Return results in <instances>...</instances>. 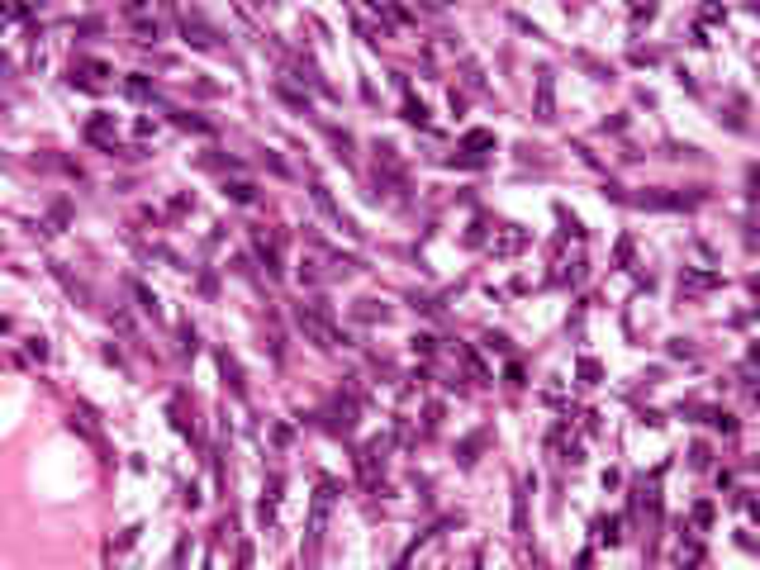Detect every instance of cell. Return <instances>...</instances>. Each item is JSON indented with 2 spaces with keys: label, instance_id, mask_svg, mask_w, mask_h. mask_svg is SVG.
<instances>
[{
  "label": "cell",
  "instance_id": "5",
  "mask_svg": "<svg viewBox=\"0 0 760 570\" xmlns=\"http://www.w3.org/2000/svg\"><path fill=\"white\" fill-rule=\"evenodd\" d=\"M219 366H223V376H228V385H233V395H243V376H238V361L228 352H219Z\"/></svg>",
  "mask_w": 760,
  "mask_h": 570
},
{
  "label": "cell",
  "instance_id": "8",
  "mask_svg": "<svg viewBox=\"0 0 760 570\" xmlns=\"http://www.w3.org/2000/svg\"><path fill=\"white\" fill-rule=\"evenodd\" d=\"M228 190H233V200H243V205H252V200H257V190L247 186V181H233Z\"/></svg>",
  "mask_w": 760,
  "mask_h": 570
},
{
  "label": "cell",
  "instance_id": "3",
  "mask_svg": "<svg viewBox=\"0 0 760 570\" xmlns=\"http://www.w3.org/2000/svg\"><path fill=\"white\" fill-rule=\"evenodd\" d=\"M280 475H271V485H267V494H262V528H271L276 523V504H280Z\"/></svg>",
  "mask_w": 760,
  "mask_h": 570
},
{
  "label": "cell",
  "instance_id": "4",
  "mask_svg": "<svg viewBox=\"0 0 760 570\" xmlns=\"http://www.w3.org/2000/svg\"><path fill=\"white\" fill-rule=\"evenodd\" d=\"M537 119H556L551 114V72H542V81H537Z\"/></svg>",
  "mask_w": 760,
  "mask_h": 570
},
{
  "label": "cell",
  "instance_id": "2",
  "mask_svg": "<svg viewBox=\"0 0 760 570\" xmlns=\"http://www.w3.org/2000/svg\"><path fill=\"white\" fill-rule=\"evenodd\" d=\"M314 205H319V209H324V214L333 219L338 228H347V233H352V219H347V214H342V209H338V205H333V195H328L324 186H314Z\"/></svg>",
  "mask_w": 760,
  "mask_h": 570
},
{
  "label": "cell",
  "instance_id": "1",
  "mask_svg": "<svg viewBox=\"0 0 760 570\" xmlns=\"http://www.w3.org/2000/svg\"><path fill=\"white\" fill-rule=\"evenodd\" d=\"M295 324H299V333H304V338H314L319 347H338V342H347V338L328 324L324 314H314V309H304V304H295Z\"/></svg>",
  "mask_w": 760,
  "mask_h": 570
},
{
  "label": "cell",
  "instance_id": "10",
  "mask_svg": "<svg viewBox=\"0 0 760 570\" xmlns=\"http://www.w3.org/2000/svg\"><path fill=\"white\" fill-rule=\"evenodd\" d=\"M129 95H134V100H148L152 90H148V81H143V77H134V81H129Z\"/></svg>",
  "mask_w": 760,
  "mask_h": 570
},
{
  "label": "cell",
  "instance_id": "6",
  "mask_svg": "<svg viewBox=\"0 0 760 570\" xmlns=\"http://www.w3.org/2000/svg\"><path fill=\"white\" fill-rule=\"evenodd\" d=\"M257 257L267 262V271H271V276H280V257H276V247L267 243V238H257Z\"/></svg>",
  "mask_w": 760,
  "mask_h": 570
},
{
  "label": "cell",
  "instance_id": "7",
  "mask_svg": "<svg viewBox=\"0 0 760 570\" xmlns=\"http://www.w3.org/2000/svg\"><path fill=\"white\" fill-rule=\"evenodd\" d=\"M404 119H409V124H428V109H423V100H409V105H404Z\"/></svg>",
  "mask_w": 760,
  "mask_h": 570
},
{
  "label": "cell",
  "instance_id": "9",
  "mask_svg": "<svg viewBox=\"0 0 760 570\" xmlns=\"http://www.w3.org/2000/svg\"><path fill=\"white\" fill-rule=\"evenodd\" d=\"M134 295H138V304H143V309H148V314H157V299L148 295V290H143V285H138V280H134Z\"/></svg>",
  "mask_w": 760,
  "mask_h": 570
}]
</instances>
